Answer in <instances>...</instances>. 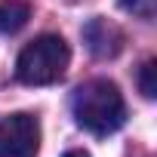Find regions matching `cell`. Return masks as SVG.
Listing matches in <instances>:
<instances>
[{
    "label": "cell",
    "instance_id": "obj_1",
    "mask_svg": "<svg viewBox=\"0 0 157 157\" xmlns=\"http://www.w3.org/2000/svg\"><path fill=\"white\" fill-rule=\"evenodd\" d=\"M74 108V120L83 129H90L93 136H108L117 132L126 120V105L120 90L111 80H86L74 90L71 99Z\"/></svg>",
    "mask_w": 157,
    "mask_h": 157
},
{
    "label": "cell",
    "instance_id": "obj_2",
    "mask_svg": "<svg viewBox=\"0 0 157 157\" xmlns=\"http://www.w3.org/2000/svg\"><path fill=\"white\" fill-rule=\"evenodd\" d=\"M71 62V49L59 34H40L31 40L16 62V77L28 86H49L62 80Z\"/></svg>",
    "mask_w": 157,
    "mask_h": 157
},
{
    "label": "cell",
    "instance_id": "obj_3",
    "mask_svg": "<svg viewBox=\"0 0 157 157\" xmlns=\"http://www.w3.org/2000/svg\"><path fill=\"white\" fill-rule=\"evenodd\" d=\"M40 120L34 114H10L0 120V157H37Z\"/></svg>",
    "mask_w": 157,
    "mask_h": 157
},
{
    "label": "cell",
    "instance_id": "obj_4",
    "mask_svg": "<svg viewBox=\"0 0 157 157\" xmlns=\"http://www.w3.org/2000/svg\"><path fill=\"white\" fill-rule=\"evenodd\" d=\"M83 40H86V49L96 56V59H114L120 49H123V31L108 22V19H93L86 22L83 28Z\"/></svg>",
    "mask_w": 157,
    "mask_h": 157
},
{
    "label": "cell",
    "instance_id": "obj_5",
    "mask_svg": "<svg viewBox=\"0 0 157 157\" xmlns=\"http://www.w3.org/2000/svg\"><path fill=\"white\" fill-rule=\"evenodd\" d=\"M31 6L25 0H0V34H16L28 25Z\"/></svg>",
    "mask_w": 157,
    "mask_h": 157
},
{
    "label": "cell",
    "instance_id": "obj_6",
    "mask_svg": "<svg viewBox=\"0 0 157 157\" xmlns=\"http://www.w3.org/2000/svg\"><path fill=\"white\" fill-rule=\"evenodd\" d=\"M139 93L145 96V99H154V93H157V86H154V62L148 59L142 68H139Z\"/></svg>",
    "mask_w": 157,
    "mask_h": 157
},
{
    "label": "cell",
    "instance_id": "obj_7",
    "mask_svg": "<svg viewBox=\"0 0 157 157\" xmlns=\"http://www.w3.org/2000/svg\"><path fill=\"white\" fill-rule=\"evenodd\" d=\"M120 6L129 10V13H136V16H142V19H151V13H154V0H120Z\"/></svg>",
    "mask_w": 157,
    "mask_h": 157
},
{
    "label": "cell",
    "instance_id": "obj_8",
    "mask_svg": "<svg viewBox=\"0 0 157 157\" xmlns=\"http://www.w3.org/2000/svg\"><path fill=\"white\" fill-rule=\"evenodd\" d=\"M65 157H90V154H86V151H83V148H74V151H68V154H65Z\"/></svg>",
    "mask_w": 157,
    "mask_h": 157
}]
</instances>
